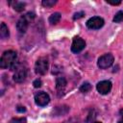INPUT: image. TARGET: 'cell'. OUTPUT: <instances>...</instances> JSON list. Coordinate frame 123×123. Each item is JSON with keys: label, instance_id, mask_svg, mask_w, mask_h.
Masks as SVG:
<instances>
[{"label": "cell", "instance_id": "5bb4252c", "mask_svg": "<svg viewBox=\"0 0 123 123\" xmlns=\"http://www.w3.org/2000/svg\"><path fill=\"white\" fill-rule=\"evenodd\" d=\"M90 89H91V85H90L89 83H87V82L84 83V84L80 86V91L83 92V93H86V92H88Z\"/></svg>", "mask_w": 123, "mask_h": 123}, {"label": "cell", "instance_id": "8fae6325", "mask_svg": "<svg viewBox=\"0 0 123 123\" xmlns=\"http://www.w3.org/2000/svg\"><path fill=\"white\" fill-rule=\"evenodd\" d=\"M9 37H10L9 28L4 22H2L1 23V27H0V37L5 39V38H8Z\"/></svg>", "mask_w": 123, "mask_h": 123}, {"label": "cell", "instance_id": "6da1fadb", "mask_svg": "<svg viewBox=\"0 0 123 123\" xmlns=\"http://www.w3.org/2000/svg\"><path fill=\"white\" fill-rule=\"evenodd\" d=\"M17 62V53L13 50L5 51L0 58V67L3 69L6 68H14Z\"/></svg>", "mask_w": 123, "mask_h": 123}, {"label": "cell", "instance_id": "ffe728a7", "mask_svg": "<svg viewBox=\"0 0 123 123\" xmlns=\"http://www.w3.org/2000/svg\"><path fill=\"white\" fill-rule=\"evenodd\" d=\"M16 111L18 112H25L26 111V109H25L24 106H17L16 107Z\"/></svg>", "mask_w": 123, "mask_h": 123}, {"label": "cell", "instance_id": "2e32d148", "mask_svg": "<svg viewBox=\"0 0 123 123\" xmlns=\"http://www.w3.org/2000/svg\"><path fill=\"white\" fill-rule=\"evenodd\" d=\"M56 3H57L56 0H43V1L41 2L42 6H44V7H46V8H51V7H53Z\"/></svg>", "mask_w": 123, "mask_h": 123}, {"label": "cell", "instance_id": "9c48e42d", "mask_svg": "<svg viewBox=\"0 0 123 123\" xmlns=\"http://www.w3.org/2000/svg\"><path fill=\"white\" fill-rule=\"evenodd\" d=\"M86 47V41L79 37H74L73 41H72V44H71V51L73 53H80L81 51H83Z\"/></svg>", "mask_w": 123, "mask_h": 123}, {"label": "cell", "instance_id": "4fadbf2b", "mask_svg": "<svg viewBox=\"0 0 123 123\" xmlns=\"http://www.w3.org/2000/svg\"><path fill=\"white\" fill-rule=\"evenodd\" d=\"M61 18H62V14L60 13V12H54V13H52L50 16H49V23L50 24H57L60 20H61Z\"/></svg>", "mask_w": 123, "mask_h": 123}, {"label": "cell", "instance_id": "cb8c5ba5", "mask_svg": "<svg viewBox=\"0 0 123 123\" xmlns=\"http://www.w3.org/2000/svg\"><path fill=\"white\" fill-rule=\"evenodd\" d=\"M93 123H102V122H99V121H95V122H93Z\"/></svg>", "mask_w": 123, "mask_h": 123}, {"label": "cell", "instance_id": "9a60e30c", "mask_svg": "<svg viewBox=\"0 0 123 123\" xmlns=\"http://www.w3.org/2000/svg\"><path fill=\"white\" fill-rule=\"evenodd\" d=\"M113 22L115 23H119V22H122L123 21V11H119L115 13V15L113 16Z\"/></svg>", "mask_w": 123, "mask_h": 123}, {"label": "cell", "instance_id": "603a6c76", "mask_svg": "<svg viewBox=\"0 0 123 123\" xmlns=\"http://www.w3.org/2000/svg\"><path fill=\"white\" fill-rule=\"evenodd\" d=\"M118 123H123V118H122V119H120V120L118 121Z\"/></svg>", "mask_w": 123, "mask_h": 123}, {"label": "cell", "instance_id": "7c38bea8", "mask_svg": "<svg viewBox=\"0 0 123 123\" xmlns=\"http://www.w3.org/2000/svg\"><path fill=\"white\" fill-rule=\"evenodd\" d=\"M10 5H12L13 10H15L16 12H22L26 6L25 3L20 2V1H12V2H9Z\"/></svg>", "mask_w": 123, "mask_h": 123}, {"label": "cell", "instance_id": "44dd1931", "mask_svg": "<svg viewBox=\"0 0 123 123\" xmlns=\"http://www.w3.org/2000/svg\"><path fill=\"white\" fill-rule=\"evenodd\" d=\"M107 3H109V4H111V5H119L120 3H121V1H107Z\"/></svg>", "mask_w": 123, "mask_h": 123}, {"label": "cell", "instance_id": "ac0fdd59", "mask_svg": "<svg viewBox=\"0 0 123 123\" xmlns=\"http://www.w3.org/2000/svg\"><path fill=\"white\" fill-rule=\"evenodd\" d=\"M41 80H39V79H36L34 82H33V85H34V87H36V88H38V87H40L41 86Z\"/></svg>", "mask_w": 123, "mask_h": 123}, {"label": "cell", "instance_id": "277c9868", "mask_svg": "<svg viewBox=\"0 0 123 123\" xmlns=\"http://www.w3.org/2000/svg\"><path fill=\"white\" fill-rule=\"evenodd\" d=\"M113 62H114L113 56L111 53H106V54L102 55L101 57H99V59L97 61V65L101 69H106V68L111 66Z\"/></svg>", "mask_w": 123, "mask_h": 123}, {"label": "cell", "instance_id": "e0dca14e", "mask_svg": "<svg viewBox=\"0 0 123 123\" xmlns=\"http://www.w3.org/2000/svg\"><path fill=\"white\" fill-rule=\"evenodd\" d=\"M9 123H27V120L25 117H15L11 119Z\"/></svg>", "mask_w": 123, "mask_h": 123}, {"label": "cell", "instance_id": "8992f818", "mask_svg": "<svg viewBox=\"0 0 123 123\" xmlns=\"http://www.w3.org/2000/svg\"><path fill=\"white\" fill-rule=\"evenodd\" d=\"M104 23H105V21H104V19L102 17H100V16H93V17H90L86 21V27L88 29L97 30V29L102 28L104 26Z\"/></svg>", "mask_w": 123, "mask_h": 123}, {"label": "cell", "instance_id": "30bf717a", "mask_svg": "<svg viewBox=\"0 0 123 123\" xmlns=\"http://www.w3.org/2000/svg\"><path fill=\"white\" fill-rule=\"evenodd\" d=\"M66 85H67V82H66V79L64 77H57V79H56V88H57V91L59 93V96H61V94L63 93Z\"/></svg>", "mask_w": 123, "mask_h": 123}, {"label": "cell", "instance_id": "ba28073f", "mask_svg": "<svg viewBox=\"0 0 123 123\" xmlns=\"http://www.w3.org/2000/svg\"><path fill=\"white\" fill-rule=\"evenodd\" d=\"M111 87H112V84H111V81H108V80L101 81L96 85L97 91L100 94H103V95H106V94L110 93V91L111 90Z\"/></svg>", "mask_w": 123, "mask_h": 123}, {"label": "cell", "instance_id": "52a82bcc", "mask_svg": "<svg viewBox=\"0 0 123 123\" xmlns=\"http://www.w3.org/2000/svg\"><path fill=\"white\" fill-rule=\"evenodd\" d=\"M35 102L39 107H44L49 104L50 102V96L48 93L44 91H39L35 95Z\"/></svg>", "mask_w": 123, "mask_h": 123}, {"label": "cell", "instance_id": "7402d4cb", "mask_svg": "<svg viewBox=\"0 0 123 123\" xmlns=\"http://www.w3.org/2000/svg\"><path fill=\"white\" fill-rule=\"evenodd\" d=\"M119 113H120V115L123 117V109L122 110H120V111H119Z\"/></svg>", "mask_w": 123, "mask_h": 123}, {"label": "cell", "instance_id": "7a4b0ae2", "mask_svg": "<svg viewBox=\"0 0 123 123\" xmlns=\"http://www.w3.org/2000/svg\"><path fill=\"white\" fill-rule=\"evenodd\" d=\"M35 16H36V14L34 12H29L25 13L24 15H22L18 19V21L16 23L17 31L20 34H25L27 29H28V27H29V23L35 18Z\"/></svg>", "mask_w": 123, "mask_h": 123}, {"label": "cell", "instance_id": "5b68a950", "mask_svg": "<svg viewBox=\"0 0 123 123\" xmlns=\"http://www.w3.org/2000/svg\"><path fill=\"white\" fill-rule=\"evenodd\" d=\"M13 73V81L15 83H22L27 77V68L22 64H16Z\"/></svg>", "mask_w": 123, "mask_h": 123}, {"label": "cell", "instance_id": "d6986e66", "mask_svg": "<svg viewBox=\"0 0 123 123\" xmlns=\"http://www.w3.org/2000/svg\"><path fill=\"white\" fill-rule=\"evenodd\" d=\"M85 15V12H76L75 14H74V16H73V19H79V18H81V17H83Z\"/></svg>", "mask_w": 123, "mask_h": 123}, {"label": "cell", "instance_id": "3957f363", "mask_svg": "<svg viewBox=\"0 0 123 123\" xmlns=\"http://www.w3.org/2000/svg\"><path fill=\"white\" fill-rule=\"evenodd\" d=\"M49 66V62L46 57H40L37 60L35 64V72L37 75H44L46 74Z\"/></svg>", "mask_w": 123, "mask_h": 123}]
</instances>
